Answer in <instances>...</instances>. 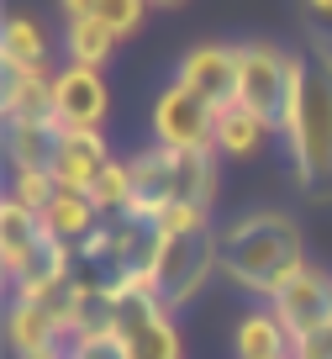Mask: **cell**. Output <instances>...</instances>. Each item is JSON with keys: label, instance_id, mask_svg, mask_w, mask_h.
I'll return each instance as SVG.
<instances>
[{"label": "cell", "instance_id": "3957f363", "mask_svg": "<svg viewBox=\"0 0 332 359\" xmlns=\"http://www.w3.org/2000/svg\"><path fill=\"white\" fill-rule=\"evenodd\" d=\"M132 212L137 222H158V212H169V206H211L216 201V148H143V154L132 158Z\"/></svg>", "mask_w": 332, "mask_h": 359}, {"label": "cell", "instance_id": "ba28073f", "mask_svg": "<svg viewBox=\"0 0 332 359\" xmlns=\"http://www.w3.org/2000/svg\"><path fill=\"white\" fill-rule=\"evenodd\" d=\"M174 85H185L195 101H206L211 111L237 101V43H200L179 58Z\"/></svg>", "mask_w": 332, "mask_h": 359}, {"label": "cell", "instance_id": "7a4b0ae2", "mask_svg": "<svg viewBox=\"0 0 332 359\" xmlns=\"http://www.w3.org/2000/svg\"><path fill=\"white\" fill-rule=\"evenodd\" d=\"M279 137L290 148L296 185L306 196L332 201V43H317V53H300V74L279 116Z\"/></svg>", "mask_w": 332, "mask_h": 359}, {"label": "cell", "instance_id": "44dd1931", "mask_svg": "<svg viewBox=\"0 0 332 359\" xmlns=\"http://www.w3.org/2000/svg\"><path fill=\"white\" fill-rule=\"evenodd\" d=\"M132 196H137V185H132V158H111L106 175L90 185V201L100 206V217H106V222L132 212Z\"/></svg>", "mask_w": 332, "mask_h": 359}, {"label": "cell", "instance_id": "7402d4cb", "mask_svg": "<svg viewBox=\"0 0 332 359\" xmlns=\"http://www.w3.org/2000/svg\"><path fill=\"white\" fill-rule=\"evenodd\" d=\"M53 196H58V180H53V169H11V191H6V201H16L22 212L43 217Z\"/></svg>", "mask_w": 332, "mask_h": 359}, {"label": "cell", "instance_id": "cb8c5ba5", "mask_svg": "<svg viewBox=\"0 0 332 359\" xmlns=\"http://www.w3.org/2000/svg\"><path fill=\"white\" fill-rule=\"evenodd\" d=\"M153 227H158L164 238H169V233H200V227H211V206H190V201H185V206H169V212H158Z\"/></svg>", "mask_w": 332, "mask_h": 359}, {"label": "cell", "instance_id": "8fae6325", "mask_svg": "<svg viewBox=\"0 0 332 359\" xmlns=\"http://www.w3.org/2000/svg\"><path fill=\"white\" fill-rule=\"evenodd\" d=\"M111 148H106V133H58V148H53V180H58V191H85L95 185L100 175H106L111 164Z\"/></svg>", "mask_w": 332, "mask_h": 359}, {"label": "cell", "instance_id": "4316f807", "mask_svg": "<svg viewBox=\"0 0 332 359\" xmlns=\"http://www.w3.org/2000/svg\"><path fill=\"white\" fill-rule=\"evenodd\" d=\"M37 359H69V348H53V354H37Z\"/></svg>", "mask_w": 332, "mask_h": 359}, {"label": "cell", "instance_id": "5bb4252c", "mask_svg": "<svg viewBox=\"0 0 332 359\" xmlns=\"http://www.w3.org/2000/svg\"><path fill=\"white\" fill-rule=\"evenodd\" d=\"M37 222H43L48 238H58V243H69V248H85L90 238L106 227V217H100V206L90 201L85 191H58Z\"/></svg>", "mask_w": 332, "mask_h": 359}, {"label": "cell", "instance_id": "9c48e42d", "mask_svg": "<svg viewBox=\"0 0 332 359\" xmlns=\"http://www.w3.org/2000/svg\"><path fill=\"white\" fill-rule=\"evenodd\" d=\"M116 344L127 359H185L169 312L148 296H132V302L116 306Z\"/></svg>", "mask_w": 332, "mask_h": 359}, {"label": "cell", "instance_id": "30bf717a", "mask_svg": "<svg viewBox=\"0 0 332 359\" xmlns=\"http://www.w3.org/2000/svg\"><path fill=\"white\" fill-rule=\"evenodd\" d=\"M269 306H275V317L290 327V338L321 333V327L332 323V275L321 264H306Z\"/></svg>", "mask_w": 332, "mask_h": 359}, {"label": "cell", "instance_id": "9a60e30c", "mask_svg": "<svg viewBox=\"0 0 332 359\" xmlns=\"http://www.w3.org/2000/svg\"><path fill=\"white\" fill-rule=\"evenodd\" d=\"M275 133H279V127L269 122V116L248 111L243 101H233V106H221V111H216V154L221 158H254Z\"/></svg>", "mask_w": 332, "mask_h": 359}, {"label": "cell", "instance_id": "484cf974", "mask_svg": "<svg viewBox=\"0 0 332 359\" xmlns=\"http://www.w3.org/2000/svg\"><path fill=\"white\" fill-rule=\"evenodd\" d=\"M306 6H311V16H321V22L332 27V0H306Z\"/></svg>", "mask_w": 332, "mask_h": 359}, {"label": "cell", "instance_id": "e0dca14e", "mask_svg": "<svg viewBox=\"0 0 332 359\" xmlns=\"http://www.w3.org/2000/svg\"><path fill=\"white\" fill-rule=\"evenodd\" d=\"M37 238H43V222H37L32 212H22L16 201H0V269H6V280H11V285H16V275L27 269Z\"/></svg>", "mask_w": 332, "mask_h": 359}, {"label": "cell", "instance_id": "8992f818", "mask_svg": "<svg viewBox=\"0 0 332 359\" xmlns=\"http://www.w3.org/2000/svg\"><path fill=\"white\" fill-rule=\"evenodd\" d=\"M111 116V90L100 69L64 64L53 79V127L58 133H100Z\"/></svg>", "mask_w": 332, "mask_h": 359}, {"label": "cell", "instance_id": "6da1fadb", "mask_svg": "<svg viewBox=\"0 0 332 359\" xmlns=\"http://www.w3.org/2000/svg\"><path fill=\"white\" fill-rule=\"evenodd\" d=\"M306 264L311 259L300 243V222L279 206H254L233 227H221V275L248 296L275 302Z\"/></svg>", "mask_w": 332, "mask_h": 359}, {"label": "cell", "instance_id": "83f0119b", "mask_svg": "<svg viewBox=\"0 0 332 359\" xmlns=\"http://www.w3.org/2000/svg\"><path fill=\"white\" fill-rule=\"evenodd\" d=\"M148 6H179V0H148Z\"/></svg>", "mask_w": 332, "mask_h": 359}, {"label": "cell", "instance_id": "4fadbf2b", "mask_svg": "<svg viewBox=\"0 0 332 359\" xmlns=\"http://www.w3.org/2000/svg\"><path fill=\"white\" fill-rule=\"evenodd\" d=\"M53 64H32V69H6L0 85V106L6 122H53Z\"/></svg>", "mask_w": 332, "mask_h": 359}, {"label": "cell", "instance_id": "603a6c76", "mask_svg": "<svg viewBox=\"0 0 332 359\" xmlns=\"http://www.w3.org/2000/svg\"><path fill=\"white\" fill-rule=\"evenodd\" d=\"M143 11H148V0H100V22L116 37L137 32V27H143Z\"/></svg>", "mask_w": 332, "mask_h": 359}, {"label": "cell", "instance_id": "52a82bcc", "mask_svg": "<svg viewBox=\"0 0 332 359\" xmlns=\"http://www.w3.org/2000/svg\"><path fill=\"white\" fill-rule=\"evenodd\" d=\"M153 143L164 148H216V111L195 101L185 85H164L153 101Z\"/></svg>", "mask_w": 332, "mask_h": 359}, {"label": "cell", "instance_id": "d6986e66", "mask_svg": "<svg viewBox=\"0 0 332 359\" xmlns=\"http://www.w3.org/2000/svg\"><path fill=\"white\" fill-rule=\"evenodd\" d=\"M58 148L53 122H6V158L11 169H48Z\"/></svg>", "mask_w": 332, "mask_h": 359}, {"label": "cell", "instance_id": "7c38bea8", "mask_svg": "<svg viewBox=\"0 0 332 359\" xmlns=\"http://www.w3.org/2000/svg\"><path fill=\"white\" fill-rule=\"evenodd\" d=\"M6 344L16 348V359H37V354H53V348H69V338H64V323H58L53 306L11 296V306H6Z\"/></svg>", "mask_w": 332, "mask_h": 359}, {"label": "cell", "instance_id": "2e32d148", "mask_svg": "<svg viewBox=\"0 0 332 359\" xmlns=\"http://www.w3.org/2000/svg\"><path fill=\"white\" fill-rule=\"evenodd\" d=\"M233 348H237V359H290L296 338H290V327L275 317V306H254V312H243V323L233 327Z\"/></svg>", "mask_w": 332, "mask_h": 359}, {"label": "cell", "instance_id": "d4e9b609", "mask_svg": "<svg viewBox=\"0 0 332 359\" xmlns=\"http://www.w3.org/2000/svg\"><path fill=\"white\" fill-rule=\"evenodd\" d=\"M58 11H64V22H95L100 0H58Z\"/></svg>", "mask_w": 332, "mask_h": 359}, {"label": "cell", "instance_id": "ffe728a7", "mask_svg": "<svg viewBox=\"0 0 332 359\" xmlns=\"http://www.w3.org/2000/svg\"><path fill=\"white\" fill-rule=\"evenodd\" d=\"M116 43H122V37L111 32L106 22H69L64 27V48H69V64H85V69H100L106 64L111 53H116Z\"/></svg>", "mask_w": 332, "mask_h": 359}, {"label": "cell", "instance_id": "ac0fdd59", "mask_svg": "<svg viewBox=\"0 0 332 359\" xmlns=\"http://www.w3.org/2000/svg\"><path fill=\"white\" fill-rule=\"evenodd\" d=\"M0 64L6 69H32L48 64V32L32 11H11L0 27Z\"/></svg>", "mask_w": 332, "mask_h": 359}, {"label": "cell", "instance_id": "5b68a950", "mask_svg": "<svg viewBox=\"0 0 332 359\" xmlns=\"http://www.w3.org/2000/svg\"><path fill=\"white\" fill-rule=\"evenodd\" d=\"M296 74H300V53H290L279 43H237V101L248 111L269 116L275 127L290 106Z\"/></svg>", "mask_w": 332, "mask_h": 359}, {"label": "cell", "instance_id": "277c9868", "mask_svg": "<svg viewBox=\"0 0 332 359\" xmlns=\"http://www.w3.org/2000/svg\"><path fill=\"white\" fill-rule=\"evenodd\" d=\"M221 269V233L216 227H200V233H169L158 243V259L148 269V302H158L169 317L179 306H190L206 280Z\"/></svg>", "mask_w": 332, "mask_h": 359}]
</instances>
